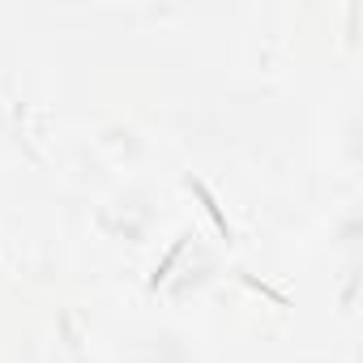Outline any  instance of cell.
<instances>
[{
    "label": "cell",
    "mask_w": 363,
    "mask_h": 363,
    "mask_svg": "<svg viewBox=\"0 0 363 363\" xmlns=\"http://www.w3.org/2000/svg\"><path fill=\"white\" fill-rule=\"evenodd\" d=\"M189 189H193V193H197V197H201V206H206V214H210V218H214V227H218V231H223V235H227V240H231V223H227V214H223V210H218V201H214V197H210V193H206V184H201V179H189Z\"/></svg>",
    "instance_id": "6da1fadb"
},
{
    "label": "cell",
    "mask_w": 363,
    "mask_h": 363,
    "mask_svg": "<svg viewBox=\"0 0 363 363\" xmlns=\"http://www.w3.org/2000/svg\"><path fill=\"white\" fill-rule=\"evenodd\" d=\"M179 248H184V240H175V248H171V252H167V257H162V265H158V269H154V278H150V286H158V282H162V278H167V269H171V265H175V257H179Z\"/></svg>",
    "instance_id": "7a4b0ae2"
}]
</instances>
